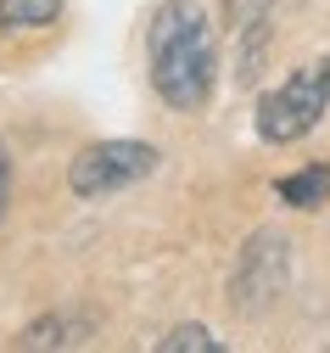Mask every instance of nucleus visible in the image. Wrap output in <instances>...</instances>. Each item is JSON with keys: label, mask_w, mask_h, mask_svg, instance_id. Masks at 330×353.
<instances>
[{"label": "nucleus", "mask_w": 330, "mask_h": 353, "mask_svg": "<svg viewBox=\"0 0 330 353\" xmlns=\"http://www.w3.org/2000/svg\"><path fill=\"white\" fill-rule=\"evenodd\" d=\"M274 196L286 202V208H297V213L324 208V202H330V163H308V168H297V174H280V180H274Z\"/></svg>", "instance_id": "39448f33"}, {"label": "nucleus", "mask_w": 330, "mask_h": 353, "mask_svg": "<svg viewBox=\"0 0 330 353\" xmlns=\"http://www.w3.org/2000/svg\"><path fill=\"white\" fill-rule=\"evenodd\" d=\"M324 107H330V57L313 62V68H297L286 84H274L258 101V112H252V129L269 146H291L308 129H319Z\"/></svg>", "instance_id": "f03ea898"}, {"label": "nucleus", "mask_w": 330, "mask_h": 353, "mask_svg": "<svg viewBox=\"0 0 330 353\" xmlns=\"http://www.w3.org/2000/svg\"><path fill=\"white\" fill-rule=\"evenodd\" d=\"M157 163H163V152L152 141H96L68 163V191L79 202H107L140 180H152Z\"/></svg>", "instance_id": "20e7f679"}, {"label": "nucleus", "mask_w": 330, "mask_h": 353, "mask_svg": "<svg viewBox=\"0 0 330 353\" xmlns=\"http://www.w3.org/2000/svg\"><path fill=\"white\" fill-rule=\"evenodd\" d=\"M84 342H90V320L79 314H45L17 336V347H84Z\"/></svg>", "instance_id": "423d86ee"}, {"label": "nucleus", "mask_w": 330, "mask_h": 353, "mask_svg": "<svg viewBox=\"0 0 330 353\" xmlns=\"http://www.w3.org/2000/svg\"><path fill=\"white\" fill-rule=\"evenodd\" d=\"M263 57H269V23H252V28H241V68H235V79L247 84H258V73H263Z\"/></svg>", "instance_id": "1a4fd4ad"}, {"label": "nucleus", "mask_w": 330, "mask_h": 353, "mask_svg": "<svg viewBox=\"0 0 330 353\" xmlns=\"http://www.w3.org/2000/svg\"><path fill=\"white\" fill-rule=\"evenodd\" d=\"M6 213H12V152L0 141V225H6Z\"/></svg>", "instance_id": "9b49d317"}, {"label": "nucleus", "mask_w": 330, "mask_h": 353, "mask_svg": "<svg viewBox=\"0 0 330 353\" xmlns=\"http://www.w3.org/2000/svg\"><path fill=\"white\" fill-rule=\"evenodd\" d=\"M269 12H274V0H224V28L241 34L252 23H269Z\"/></svg>", "instance_id": "9d476101"}, {"label": "nucleus", "mask_w": 330, "mask_h": 353, "mask_svg": "<svg viewBox=\"0 0 330 353\" xmlns=\"http://www.w3.org/2000/svg\"><path fill=\"white\" fill-rule=\"evenodd\" d=\"M157 353H224V336H213L207 325H174L152 342Z\"/></svg>", "instance_id": "6e6552de"}, {"label": "nucleus", "mask_w": 330, "mask_h": 353, "mask_svg": "<svg viewBox=\"0 0 330 353\" xmlns=\"http://www.w3.org/2000/svg\"><path fill=\"white\" fill-rule=\"evenodd\" d=\"M152 90L174 112H202L218 90V34L202 0H163L146 28Z\"/></svg>", "instance_id": "f257e3e1"}, {"label": "nucleus", "mask_w": 330, "mask_h": 353, "mask_svg": "<svg viewBox=\"0 0 330 353\" xmlns=\"http://www.w3.org/2000/svg\"><path fill=\"white\" fill-rule=\"evenodd\" d=\"M68 0H0V34H23V28H51L62 17Z\"/></svg>", "instance_id": "0eeeda50"}, {"label": "nucleus", "mask_w": 330, "mask_h": 353, "mask_svg": "<svg viewBox=\"0 0 330 353\" xmlns=\"http://www.w3.org/2000/svg\"><path fill=\"white\" fill-rule=\"evenodd\" d=\"M291 292V241L280 230H252L229 270V308L241 320H263Z\"/></svg>", "instance_id": "7ed1b4c3"}]
</instances>
